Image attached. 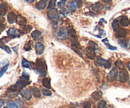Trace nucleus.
<instances>
[{
	"instance_id": "obj_1",
	"label": "nucleus",
	"mask_w": 130,
	"mask_h": 108,
	"mask_svg": "<svg viewBox=\"0 0 130 108\" xmlns=\"http://www.w3.org/2000/svg\"><path fill=\"white\" fill-rule=\"evenodd\" d=\"M30 82L29 74L24 72L23 73L22 75L20 77L19 80L17 82V83L14 85H11L10 88H8V92H17L18 91H20V90L25 88L27 85L30 83Z\"/></svg>"
},
{
	"instance_id": "obj_2",
	"label": "nucleus",
	"mask_w": 130,
	"mask_h": 108,
	"mask_svg": "<svg viewBox=\"0 0 130 108\" xmlns=\"http://www.w3.org/2000/svg\"><path fill=\"white\" fill-rule=\"evenodd\" d=\"M34 71L41 77H44L47 74V67L45 61L42 58H38L36 61V67Z\"/></svg>"
},
{
	"instance_id": "obj_3",
	"label": "nucleus",
	"mask_w": 130,
	"mask_h": 108,
	"mask_svg": "<svg viewBox=\"0 0 130 108\" xmlns=\"http://www.w3.org/2000/svg\"><path fill=\"white\" fill-rule=\"evenodd\" d=\"M79 0H72L67 4V8H68L69 11H72V12H74L79 7Z\"/></svg>"
},
{
	"instance_id": "obj_4",
	"label": "nucleus",
	"mask_w": 130,
	"mask_h": 108,
	"mask_svg": "<svg viewBox=\"0 0 130 108\" xmlns=\"http://www.w3.org/2000/svg\"><path fill=\"white\" fill-rule=\"evenodd\" d=\"M128 77H129V75H128V71L124 68L119 72L118 78L119 82H122V83H125L128 80Z\"/></svg>"
},
{
	"instance_id": "obj_5",
	"label": "nucleus",
	"mask_w": 130,
	"mask_h": 108,
	"mask_svg": "<svg viewBox=\"0 0 130 108\" xmlns=\"http://www.w3.org/2000/svg\"><path fill=\"white\" fill-rule=\"evenodd\" d=\"M118 72L116 68H113L107 75V80L109 82H113L118 79Z\"/></svg>"
},
{
	"instance_id": "obj_6",
	"label": "nucleus",
	"mask_w": 130,
	"mask_h": 108,
	"mask_svg": "<svg viewBox=\"0 0 130 108\" xmlns=\"http://www.w3.org/2000/svg\"><path fill=\"white\" fill-rule=\"evenodd\" d=\"M20 34H21V32H20V30L15 29V28H10L7 32L8 35L11 38L18 37L20 36Z\"/></svg>"
},
{
	"instance_id": "obj_7",
	"label": "nucleus",
	"mask_w": 130,
	"mask_h": 108,
	"mask_svg": "<svg viewBox=\"0 0 130 108\" xmlns=\"http://www.w3.org/2000/svg\"><path fill=\"white\" fill-rule=\"evenodd\" d=\"M68 35V30H67V29L63 27L60 28L58 31V37L59 39H62V40H65L67 38Z\"/></svg>"
},
{
	"instance_id": "obj_8",
	"label": "nucleus",
	"mask_w": 130,
	"mask_h": 108,
	"mask_svg": "<svg viewBox=\"0 0 130 108\" xmlns=\"http://www.w3.org/2000/svg\"><path fill=\"white\" fill-rule=\"evenodd\" d=\"M47 16L48 18L52 20H56L58 18V11L57 9H52L50 10L47 13Z\"/></svg>"
},
{
	"instance_id": "obj_9",
	"label": "nucleus",
	"mask_w": 130,
	"mask_h": 108,
	"mask_svg": "<svg viewBox=\"0 0 130 108\" xmlns=\"http://www.w3.org/2000/svg\"><path fill=\"white\" fill-rule=\"evenodd\" d=\"M71 43L73 48H75L76 49H81V46L77 39V37L76 35H71Z\"/></svg>"
},
{
	"instance_id": "obj_10",
	"label": "nucleus",
	"mask_w": 130,
	"mask_h": 108,
	"mask_svg": "<svg viewBox=\"0 0 130 108\" xmlns=\"http://www.w3.org/2000/svg\"><path fill=\"white\" fill-rule=\"evenodd\" d=\"M35 49L36 52L37 54L38 55H41L43 53L44 51V44L42 42H36L35 44Z\"/></svg>"
},
{
	"instance_id": "obj_11",
	"label": "nucleus",
	"mask_w": 130,
	"mask_h": 108,
	"mask_svg": "<svg viewBox=\"0 0 130 108\" xmlns=\"http://www.w3.org/2000/svg\"><path fill=\"white\" fill-rule=\"evenodd\" d=\"M20 94H21V96H22L23 98H24L25 100H27V101H30V100L31 99V92H30V91H29V89H27L22 90V91H21V93Z\"/></svg>"
},
{
	"instance_id": "obj_12",
	"label": "nucleus",
	"mask_w": 130,
	"mask_h": 108,
	"mask_svg": "<svg viewBox=\"0 0 130 108\" xmlns=\"http://www.w3.org/2000/svg\"><path fill=\"white\" fill-rule=\"evenodd\" d=\"M18 16H17L16 14L13 12H10L7 15V19L8 21L10 24H14V23L16 22L17 21Z\"/></svg>"
},
{
	"instance_id": "obj_13",
	"label": "nucleus",
	"mask_w": 130,
	"mask_h": 108,
	"mask_svg": "<svg viewBox=\"0 0 130 108\" xmlns=\"http://www.w3.org/2000/svg\"><path fill=\"white\" fill-rule=\"evenodd\" d=\"M47 5V0H40L35 5L36 8L39 10H44Z\"/></svg>"
},
{
	"instance_id": "obj_14",
	"label": "nucleus",
	"mask_w": 130,
	"mask_h": 108,
	"mask_svg": "<svg viewBox=\"0 0 130 108\" xmlns=\"http://www.w3.org/2000/svg\"><path fill=\"white\" fill-rule=\"evenodd\" d=\"M127 35V30L125 29H123V28H121L119 29L118 31L116 33V37L119 39H122V38L126 36Z\"/></svg>"
},
{
	"instance_id": "obj_15",
	"label": "nucleus",
	"mask_w": 130,
	"mask_h": 108,
	"mask_svg": "<svg viewBox=\"0 0 130 108\" xmlns=\"http://www.w3.org/2000/svg\"><path fill=\"white\" fill-rule=\"evenodd\" d=\"M8 10V6L6 3L3 2L0 5V15L3 16L5 15Z\"/></svg>"
},
{
	"instance_id": "obj_16",
	"label": "nucleus",
	"mask_w": 130,
	"mask_h": 108,
	"mask_svg": "<svg viewBox=\"0 0 130 108\" xmlns=\"http://www.w3.org/2000/svg\"><path fill=\"white\" fill-rule=\"evenodd\" d=\"M86 56L90 59H94L95 58V56H96L95 51L90 48H87L86 50Z\"/></svg>"
},
{
	"instance_id": "obj_17",
	"label": "nucleus",
	"mask_w": 130,
	"mask_h": 108,
	"mask_svg": "<svg viewBox=\"0 0 130 108\" xmlns=\"http://www.w3.org/2000/svg\"><path fill=\"white\" fill-rule=\"evenodd\" d=\"M103 8V5L101 2H97L91 6V9L94 11H99Z\"/></svg>"
},
{
	"instance_id": "obj_18",
	"label": "nucleus",
	"mask_w": 130,
	"mask_h": 108,
	"mask_svg": "<svg viewBox=\"0 0 130 108\" xmlns=\"http://www.w3.org/2000/svg\"><path fill=\"white\" fill-rule=\"evenodd\" d=\"M30 91H31L32 94H33V96H34L35 97H36V98H39V97H41V96L40 91H39V90L38 89L37 87H30Z\"/></svg>"
},
{
	"instance_id": "obj_19",
	"label": "nucleus",
	"mask_w": 130,
	"mask_h": 108,
	"mask_svg": "<svg viewBox=\"0 0 130 108\" xmlns=\"http://www.w3.org/2000/svg\"><path fill=\"white\" fill-rule=\"evenodd\" d=\"M17 21L18 25H20V26H25L27 24V19L24 16L20 15V16H18Z\"/></svg>"
},
{
	"instance_id": "obj_20",
	"label": "nucleus",
	"mask_w": 130,
	"mask_h": 108,
	"mask_svg": "<svg viewBox=\"0 0 130 108\" xmlns=\"http://www.w3.org/2000/svg\"><path fill=\"white\" fill-rule=\"evenodd\" d=\"M120 24L123 27H127L129 25V21L128 20V17L126 16H123L120 18Z\"/></svg>"
},
{
	"instance_id": "obj_21",
	"label": "nucleus",
	"mask_w": 130,
	"mask_h": 108,
	"mask_svg": "<svg viewBox=\"0 0 130 108\" xmlns=\"http://www.w3.org/2000/svg\"><path fill=\"white\" fill-rule=\"evenodd\" d=\"M102 96V92L100 91H97L93 93L92 98L95 101H99L101 99Z\"/></svg>"
},
{
	"instance_id": "obj_22",
	"label": "nucleus",
	"mask_w": 130,
	"mask_h": 108,
	"mask_svg": "<svg viewBox=\"0 0 130 108\" xmlns=\"http://www.w3.org/2000/svg\"><path fill=\"white\" fill-rule=\"evenodd\" d=\"M105 59H104V58H101V57L99 56L96 58L95 61V64L96 66H103L104 67V64H105Z\"/></svg>"
},
{
	"instance_id": "obj_23",
	"label": "nucleus",
	"mask_w": 130,
	"mask_h": 108,
	"mask_svg": "<svg viewBox=\"0 0 130 108\" xmlns=\"http://www.w3.org/2000/svg\"><path fill=\"white\" fill-rule=\"evenodd\" d=\"M118 44L123 49H126L128 48V42L127 40L124 39H119L118 40Z\"/></svg>"
},
{
	"instance_id": "obj_24",
	"label": "nucleus",
	"mask_w": 130,
	"mask_h": 108,
	"mask_svg": "<svg viewBox=\"0 0 130 108\" xmlns=\"http://www.w3.org/2000/svg\"><path fill=\"white\" fill-rule=\"evenodd\" d=\"M0 48L2 49H3V50H5L7 53L11 54V50H10V48H9L8 46H7L5 44V42H3L1 40H0Z\"/></svg>"
},
{
	"instance_id": "obj_25",
	"label": "nucleus",
	"mask_w": 130,
	"mask_h": 108,
	"mask_svg": "<svg viewBox=\"0 0 130 108\" xmlns=\"http://www.w3.org/2000/svg\"><path fill=\"white\" fill-rule=\"evenodd\" d=\"M32 27L30 25H25V26L23 27L22 29L20 31L22 34H27L32 30Z\"/></svg>"
},
{
	"instance_id": "obj_26",
	"label": "nucleus",
	"mask_w": 130,
	"mask_h": 108,
	"mask_svg": "<svg viewBox=\"0 0 130 108\" xmlns=\"http://www.w3.org/2000/svg\"><path fill=\"white\" fill-rule=\"evenodd\" d=\"M31 35L34 40H38V39H39L41 35V32L39 31V30H34V32H32Z\"/></svg>"
},
{
	"instance_id": "obj_27",
	"label": "nucleus",
	"mask_w": 130,
	"mask_h": 108,
	"mask_svg": "<svg viewBox=\"0 0 130 108\" xmlns=\"http://www.w3.org/2000/svg\"><path fill=\"white\" fill-rule=\"evenodd\" d=\"M22 65L23 67H25V68H27L30 69L32 68V64L31 63L27 61L25 59H23L22 61Z\"/></svg>"
},
{
	"instance_id": "obj_28",
	"label": "nucleus",
	"mask_w": 130,
	"mask_h": 108,
	"mask_svg": "<svg viewBox=\"0 0 130 108\" xmlns=\"http://www.w3.org/2000/svg\"><path fill=\"white\" fill-rule=\"evenodd\" d=\"M43 85L45 88L50 89L51 88L50 81L48 78H44L43 80Z\"/></svg>"
},
{
	"instance_id": "obj_29",
	"label": "nucleus",
	"mask_w": 130,
	"mask_h": 108,
	"mask_svg": "<svg viewBox=\"0 0 130 108\" xmlns=\"http://www.w3.org/2000/svg\"><path fill=\"white\" fill-rule=\"evenodd\" d=\"M88 48H91V49H93V50H95V51H97L98 49H99V46H98V44H96V43L94 42H93V41H90V42H89L88 46Z\"/></svg>"
},
{
	"instance_id": "obj_30",
	"label": "nucleus",
	"mask_w": 130,
	"mask_h": 108,
	"mask_svg": "<svg viewBox=\"0 0 130 108\" xmlns=\"http://www.w3.org/2000/svg\"><path fill=\"white\" fill-rule=\"evenodd\" d=\"M112 27L114 31H118L119 29V22L117 20H114L112 23Z\"/></svg>"
},
{
	"instance_id": "obj_31",
	"label": "nucleus",
	"mask_w": 130,
	"mask_h": 108,
	"mask_svg": "<svg viewBox=\"0 0 130 108\" xmlns=\"http://www.w3.org/2000/svg\"><path fill=\"white\" fill-rule=\"evenodd\" d=\"M6 104H7V107L8 108H19L18 105L14 101H11V100L8 101Z\"/></svg>"
},
{
	"instance_id": "obj_32",
	"label": "nucleus",
	"mask_w": 130,
	"mask_h": 108,
	"mask_svg": "<svg viewBox=\"0 0 130 108\" xmlns=\"http://www.w3.org/2000/svg\"><path fill=\"white\" fill-rule=\"evenodd\" d=\"M103 42L105 43V44L106 45V46L108 48H109V49H110V50L112 51H114V50H116L117 49V48L116 47H114V46H110V44H109V42H108V40L107 39H104V40H102Z\"/></svg>"
},
{
	"instance_id": "obj_33",
	"label": "nucleus",
	"mask_w": 130,
	"mask_h": 108,
	"mask_svg": "<svg viewBox=\"0 0 130 108\" xmlns=\"http://www.w3.org/2000/svg\"><path fill=\"white\" fill-rule=\"evenodd\" d=\"M32 46H33L32 41V40H29V41L28 42L27 44H26L25 46H24V49H25V51H30V49H32Z\"/></svg>"
},
{
	"instance_id": "obj_34",
	"label": "nucleus",
	"mask_w": 130,
	"mask_h": 108,
	"mask_svg": "<svg viewBox=\"0 0 130 108\" xmlns=\"http://www.w3.org/2000/svg\"><path fill=\"white\" fill-rule=\"evenodd\" d=\"M56 2H57V0H50L49 3V5H48V10H52V9H55L56 5Z\"/></svg>"
},
{
	"instance_id": "obj_35",
	"label": "nucleus",
	"mask_w": 130,
	"mask_h": 108,
	"mask_svg": "<svg viewBox=\"0 0 130 108\" xmlns=\"http://www.w3.org/2000/svg\"><path fill=\"white\" fill-rule=\"evenodd\" d=\"M8 66H9V63H8V64H6V65L3 66V67H2V68L0 70V78H1V77L3 75L4 73L7 71L8 68Z\"/></svg>"
},
{
	"instance_id": "obj_36",
	"label": "nucleus",
	"mask_w": 130,
	"mask_h": 108,
	"mask_svg": "<svg viewBox=\"0 0 130 108\" xmlns=\"http://www.w3.org/2000/svg\"><path fill=\"white\" fill-rule=\"evenodd\" d=\"M97 108H107V102L104 100H102L98 104Z\"/></svg>"
},
{
	"instance_id": "obj_37",
	"label": "nucleus",
	"mask_w": 130,
	"mask_h": 108,
	"mask_svg": "<svg viewBox=\"0 0 130 108\" xmlns=\"http://www.w3.org/2000/svg\"><path fill=\"white\" fill-rule=\"evenodd\" d=\"M115 65L116 66V67L119 69H124V64H123V62L120 61H117L115 63Z\"/></svg>"
},
{
	"instance_id": "obj_38",
	"label": "nucleus",
	"mask_w": 130,
	"mask_h": 108,
	"mask_svg": "<svg viewBox=\"0 0 130 108\" xmlns=\"http://www.w3.org/2000/svg\"><path fill=\"white\" fill-rule=\"evenodd\" d=\"M104 67L106 69H109V68L111 67V63L109 60H106L105 62V64H104Z\"/></svg>"
},
{
	"instance_id": "obj_39",
	"label": "nucleus",
	"mask_w": 130,
	"mask_h": 108,
	"mask_svg": "<svg viewBox=\"0 0 130 108\" xmlns=\"http://www.w3.org/2000/svg\"><path fill=\"white\" fill-rule=\"evenodd\" d=\"M42 92H43V94L44 96H50L52 95V92H51V91H49V90H48V89H43Z\"/></svg>"
},
{
	"instance_id": "obj_40",
	"label": "nucleus",
	"mask_w": 130,
	"mask_h": 108,
	"mask_svg": "<svg viewBox=\"0 0 130 108\" xmlns=\"http://www.w3.org/2000/svg\"><path fill=\"white\" fill-rule=\"evenodd\" d=\"M66 0H62L61 1H60V2L58 3V7L60 8L61 9L63 8L65 6V4H66Z\"/></svg>"
},
{
	"instance_id": "obj_41",
	"label": "nucleus",
	"mask_w": 130,
	"mask_h": 108,
	"mask_svg": "<svg viewBox=\"0 0 130 108\" xmlns=\"http://www.w3.org/2000/svg\"><path fill=\"white\" fill-rule=\"evenodd\" d=\"M60 13H61V14H62L63 15H65V16H66V15H68L69 13V11L67 10V9H66L65 8H63L61 9Z\"/></svg>"
},
{
	"instance_id": "obj_42",
	"label": "nucleus",
	"mask_w": 130,
	"mask_h": 108,
	"mask_svg": "<svg viewBox=\"0 0 130 108\" xmlns=\"http://www.w3.org/2000/svg\"><path fill=\"white\" fill-rule=\"evenodd\" d=\"M83 106L85 108H91V104L89 102H85L83 104Z\"/></svg>"
},
{
	"instance_id": "obj_43",
	"label": "nucleus",
	"mask_w": 130,
	"mask_h": 108,
	"mask_svg": "<svg viewBox=\"0 0 130 108\" xmlns=\"http://www.w3.org/2000/svg\"><path fill=\"white\" fill-rule=\"evenodd\" d=\"M5 27H6L5 25H4L3 24H0V34L2 32L4 31V30L5 29Z\"/></svg>"
},
{
	"instance_id": "obj_44",
	"label": "nucleus",
	"mask_w": 130,
	"mask_h": 108,
	"mask_svg": "<svg viewBox=\"0 0 130 108\" xmlns=\"http://www.w3.org/2000/svg\"><path fill=\"white\" fill-rule=\"evenodd\" d=\"M5 21V18L2 16H0V24H3Z\"/></svg>"
},
{
	"instance_id": "obj_45",
	"label": "nucleus",
	"mask_w": 130,
	"mask_h": 108,
	"mask_svg": "<svg viewBox=\"0 0 130 108\" xmlns=\"http://www.w3.org/2000/svg\"><path fill=\"white\" fill-rule=\"evenodd\" d=\"M4 105V101L2 99H0V108L2 107Z\"/></svg>"
},
{
	"instance_id": "obj_46",
	"label": "nucleus",
	"mask_w": 130,
	"mask_h": 108,
	"mask_svg": "<svg viewBox=\"0 0 130 108\" xmlns=\"http://www.w3.org/2000/svg\"><path fill=\"white\" fill-rule=\"evenodd\" d=\"M36 0H25V1L27 3H33L34 1H35Z\"/></svg>"
},
{
	"instance_id": "obj_47",
	"label": "nucleus",
	"mask_w": 130,
	"mask_h": 108,
	"mask_svg": "<svg viewBox=\"0 0 130 108\" xmlns=\"http://www.w3.org/2000/svg\"><path fill=\"white\" fill-rule=\"evenodd\" d=\"M128 69H129V71H130V62L128 64Z\"/></svg>"
},
{
	"instance_id": "obj_48",
	"label": "nucleus",
	"mask_w": 130,
	"mask_h": 108,
	"mask_svg": "<svg viewBox=\"0 0 130 108\" xmlns=\"http://www.w3.org/2000/svg\"><path fill=\"white\" fill-rule=\"evenodd\" d=\"M103 1H104V2H105V3H107V2H109V1H110V0H102Z\"/></svg>"
},
{
	"instance_id": "obj_49",
	"label": "nucleus",
	"mask_w": 130,
	"mask_h": 108,
	"mask_svg": "<svg viewBox=\"0 0 130 108\" xmlns=\"http://www.w3.org/2000/svg\"><path fill=\"white\" fill-rule=\"evenodd\" d=\"M129 85L130 86V77H129Z\"/></svg>"
},
{
	"instance_id": "obj_50",
	"label": "nucleus",
	"mask_w": 130,
	"mask_h": 108,
	"mask_svg": "<svg viewBox=\"0 0 130 108\" xmlns=\"http://www.w3.org/2000/svg\"><path fill=\"white\" fill-rule=\"evenodd\" d=\"M129 48H130V40H129Z\"/></svg>"
},
{
	"instance_id": "obj_51",
	"label": "nucleus",
	"mask_w": 130,
	"mask_h": 108,
	"mask_svg": "<svg viewBox=\"0 0 130 108\" xmlns=\"http://www.w3.org/2000/svg\"><path fill=\"white\" fill-rule=\"evenodd\" d=\"M3 108H8V107H7V106H5V107H4Z\"/></svg>"
},
{
	"instance_id": "obj_52",
	"label": "nucleus",
	"mask_w": 130,
	"mask_h": 108,
	"mask_svg": "<svg viewBox=\"0 0 130 108\" xmlns=\"http://www.w3.org/2000/svg\"><path fill=\"white\" fill-rule=\"evenodd\" d=\"M22 108H27V107H25V106H24V107H22Z\"/></svg>"
},
{
	"instance_id": "obj_53",
	"label": "nucleus",
	"mask_w": 130,
	"mask_h": 108,
	"mask_svg": "<svg viewBox=\"0 0 130 108\" xmlns=\"http://www.w3.org/2000/svg\"><path fill=\"white\" fill-rule=\"evenodd\" d=\"M129 23H130V19H129Z\"/></svg>"
}]
</instances>
